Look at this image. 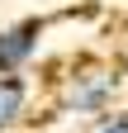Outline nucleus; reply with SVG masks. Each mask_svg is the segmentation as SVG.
Instances as JSON below:
<instances>
[{"instance_id": "obj_1", "label": "nucleus", "mask_w": 128, "mask_h": 133, "mask_svg": "<svg viewBox=\"0 0 128 133\" xmlns=\"http://www.w3.org/2000/svg\"><path fill=\"white\" fill-rule=\"evenodd\" d=\"M119 95V71L109 62H76L67 71L57 76V114H67V119H100L109 114Z\"/></svg>"}, {"instance_id": "obj_2", "label": "nucleus", "mask_w": 128, "mask_h": 133, "mask_svg": "<svg viewBox=\"0 0 128 133\" xmlns=\"http://www.w3.org/2000/svg\"><path fill=\"white\" fill-rule=\"evenodd\" d=\"M43 19H19V24H5L0 29V71H29V62L38 57L43 48Z\"/></svg>"}, {"instance_id": "obj_3", "label": "nucleus", "mask_w": 128, "mask_h": 133, "mask_svg": "<svg viewBox=\"0 0 128 133\" xmlns=\"http://www.w3.org/2000/svg\"><path fill=\"white\" fill-rule=\"evenodd\" d=\"M33 109V81L24 71H0V133H19Z\"/></svg>"}, {"instance_id": "obj_4", "label": "nucleus", "mask_w": 128, "mask_h": 133, "mask_svg": "<svg viewBox=\"0 0 128 133\" xmlns=\"http://www.w3.org/2000/svg\"><path fill=\"white\" fill-rule=\"evenodd\" d=\"M86 133H128V114H100Z\"/></svg>"}, {"instance_id": "obj_5", "label": "nucleus", "mask_w": 128, "mask_h": 133, "mask_svg": "<svg viewBox=\"0 0 128 133\" xmlns=\"http://www.w3.org/2000/svg\"><path fill=\"white\" fill-rule=\"evenodd\" d=\"M19 133H24V128H19Z\"/></svg>"}]
</instances>
